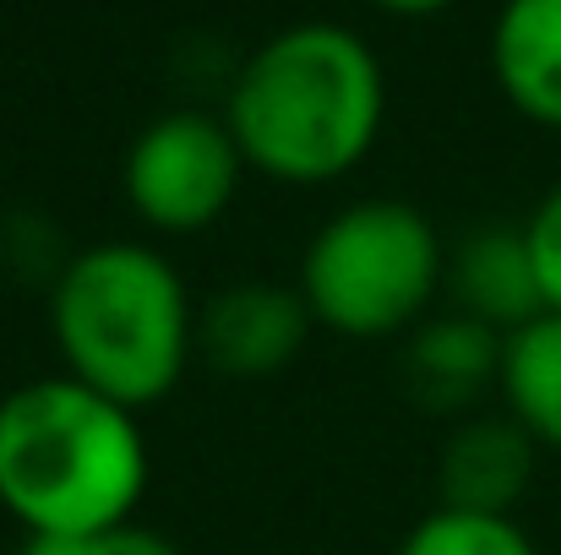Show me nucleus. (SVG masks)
<instances>
[{
    "label": "nucleus",
    "mask_w": 561,
    "mask_h": 555,
    "mask_svg": "<svg viewBox=\"0 0 561 555\" xmlns=\"http://www.w3.org/2000/svg\"><path fill=\"white\" fill-rule=\"evenodd\" d=\"M387 120V71L344 22H295L262 38L224 99V126L251 175L339 185L371 159Z\"/></svg>",
    "instance_id": "obj_1"
},
{
    "label": "nucleus",
    "mask_w": 561,
    "mask_h": 555,
    "mask_svg": "<svg viewBox=\"0 0 561 555\" xmlns=\"http://www.w3.org/2000/svg\"><path fill=\"white\" fill-rule=\"evenodd\" d=\"M153 479L142 414L82 386L33 375L0 397V512L27 540L131 523Z\"/></svg>",
    "instance_id": "obj_2"
},
{
    "label": "nucleus",
    "mask_w": 561,
    "mask_h": 555,
    "mask_svg": "<svg viewBox=\"0 0 561 555\" xmlns=\"http://www.w3.org/2000/svg\"><path fill=\"white\" fill-rule=\"evenodd\" d=\"M49 338L60 370L126 403H164L196 360V300L181 267L148 240H93L49 284Z\"/></svg>",
    "instance_id": "obj_3"
},
{
    "label": "nucleus",
    "mask_w": 561,
    "mask_h": 555,
    "mask_svg": "<svg viewBox=\"0 0 561 555\" xmlns=\"http://www.w3.org/2000/svg\"><path fill=\"white\" fill-rule=\"evenodd\" d=\"M295 289L311 322L350 344L409 338L447 289L442 229L398 196H360L317 223Z\"/></svg>",
    "instance_id": "obj_4"
},
{
    "label": "nucleus",
    "mask_w": 561,
    "mask_h": 555,
    "mask_svg": "<svg viewBox=\"0 0 561 555\" xmlns=\"http://www.w3.org/2000/svg\"><path fill=\"white\" fill-rule=\"evenodd\" d=\"M240 142L229 137L224 115L207 109H164L148 120L126 159H121V196L153 234H202L213 229L245 181Z\"/></svg>",
    "instance_id": "obj_5"
},
{
    "label": "nucleus",
    "mask_w": 561,
    "mask_h": 555,
    "mask_svg": "<svg viewBox=\"0 0 561 555\" xmlns=\"http://www.w3.org/2000/svg\"><path fill=\"white\" fill-rule=\"evenodd\" d=\"M317 322L295 284L240 278L196 305V360L234 381H267L300 360Z\"/></svg>",
    "instance_id": "obj_6"
},
{
    "label": "nucleus",
    "mask_w": 561,
    "mask_h": 555,
    "mask_svg": "<svg viewBox=\"0 0 561 555\" xmlns=\"http://www.w3.org/2000/svg\"><path fill=\"white\" fill-rule=\"evenodd\" d=\"M540 447L507 414H463L436 452V496L458 512H496L513 518L535 485Z\"/></svg>",
    "instance_id": "obj_7"
},
{
    "label": "nucleus",
    "mask_w": 561,
    "mask_h": 555,
    "mask_svg": "<svg viewBox=\"0 0 561 555\" xmlns=\"http://www.w3.org/2000/svg\"><path fill=\"white\" fill-rule=\"evenodd\" d=\"M502 370V333L463 311H431L403 338V386L431 414H474Z\"/></svg>",
    "instance_id": "obj_8"
},
{
    "label": "nucleus",
    "mask_w": 561,
    "mask_h": 555,
    "mask_svg": "<svg viewBox=\"0 0 561 555\" xmlns=\"http://www.w3.org/2000/svg\"><path fill=\"white\" fill-rule=\"evenodd\" d=\"M453 311L485 322L491 333H513L524 322H535L540 305V284H535V262L524 245V229L491 223V229H469L453 251H447V289Z\"/></svg>",
    "instance_id": "obj_9"
},
{
    "label": "nucleus",
    "mask_w": 561,
    "mask_h": 555,
    "mask_svg": "<svg viewBox=\"0 0 561 555\" xmlns=\"http://www.w3.org/2000/svg\"><path fill=\"white\" fill-rule=\"evenodd\" d=\"M491 77L540 131H561V0H502L491 22Z\"/></svg>",
    "instance_id": "obj_10"
},
{
    "label": "nucleus",
    "mask_w": 561,
    "mask_h": 555,
    "mask_svg": "<svg viewBox=\"0 0 561 555\" xmlns=\"http://www.w3.org/2000/svg\"><path fill=\"white\" fill-rule=\"evenodd\" d=\"M496 392L502 414L518 419L540 452H561V316L540 311L502 338Z\"/></svg>",
    "instance_id": "obj_11"
},
{
    "label": "nucleus",
    "mask_w": 561,
    "mask_h": 555,
    "mask_svg": "<svg viewBox=\"0 0 561 555\" xmlns=\"http://www.w3.org/2000/svg\"><path fill=\"white\" fill-rule=\"evenodd\" d=\"M392 555H540L529 540V529L518 518H496V512H458V507H431Z\"/></svg>",
    "instance_id": "obj_12"
},
{
    "label": "nucleus",
    "mask_w": 561,
    "mask_h": 555,
    "mask_svg": "<svg viewBox=\"0 0 561 555\" xmlns=\"http://www.w3.org/2000/svg\"><path fill=\"white\" fill-rule=\"evenodd\" d=\"M16 555H186L170 534L148 529V523H115V529H93V534H55V540H22Z\"/></svg>",
    "instance_id": "obj_13"
},
{
    "label": "nucleus",
    "mask_w": 561,
    "mask_h": 555,
    "mask_svg": "<svg viewBox=\"0 0 561 555\" xmlns=\"http://www.w3.org/2000/svg\"><path fill=\"white\" fill-rule=\"evenodd\" d=\"M529 262H535V284H540V305L561 316V181L529 207V218L518 223Z\"/></svg>",
    "instance_id": "obj_14"
},
{
    "label": "nucleus",
    "mask_w": 561,
    "mask_h": 555,
    "mask_svg": "<svg viewBox=\"0 0 561 555\" xmlns=\"http://www.w3.org/2000/svg\"><path fill=\"white\" fill-rule=\"evenodd\" d=\"M376 11H387V16H409V22H420V16H442V11H453L458 0H371Z\"/></svg>",
    "instance_id": "obj_15"
}]
</instances>
